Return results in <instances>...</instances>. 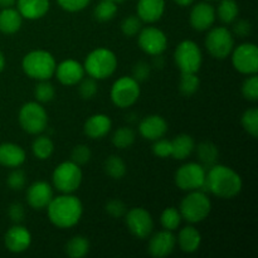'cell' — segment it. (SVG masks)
Wrapping results in <instances>:
<instances>
[{"label": "cell", "instance_id": "obj_1", "mask_svg": "<svg viewBox=\"0 0 258 258\" xmlns=\"http://www.w3.org/2000/svg\"><path fill=\"white\" fill-rule=\"evenodd\" d=\"M242 186L243 183L238 173L228 166L216 164L208 169L206 181L199 190L209 191L222 199H232L241 193Z\"/></svg>", "mask_w": 258, "mask_h": 258}, {"label": "cell", "instance_id": "obj_2", "mask_svg": "<svg viewBox=\"0 0 258 258\" xmlns=\"http://www.w3.org/2000/svg\"><path fill=\"white\" fill-rule=\"evenodd\" d=\"M48 218L57 228H71L80 222L83 213L82 202L72 194H63L50 201L47 207Z\"/></svg>", "mask_w": 258, "mask_h": 258}, {"label": "cell", "instance_id": "obj_3", "mask_svg": "<svg viewBox=\"0 0 258 258\" xmlns=\"http://www.w3.org/2000/svg\"><path fill=\"white\" fill-rule=\"evenodd\" d=\"M55 63L54 57L47 50H32L24 55L22 60V68L28 77L38 81H47L54 76Z\"/></svg>", "mask_w": 258, "mask_h": 258}, {"label": "cell", "instance_id": "obj_4", "mask_svg": "<svg viewBox=\"0 0 258 258\" xmlns=\"http://www.w3.org/2000/svg\"><path fill=\"white\" fill-rule=\"evenodd\" d=\"M83 68L85 72L96 81L106 80L111 77L117 68V58L112 50L97 48L86 57Z\"/></svg>", "mask_w": 258, "mask_h": 258}, {"label": "cell", "instance_id": "obj_5", "mask_svg": "<svg viewBox=\"0 0 258 258\" xmlns=\"http://www.w3.org/2000/svg\"><path fill=\"white\" fill-rule=\"evenodd\" d=\"M211 211V199L201 190H193L184 197L179 208L181 219H185L189 223H201L208 218Z\"/></svg>", "mask_w": 258, "mask_h": 258}, {"label": "cell", "instance_id": "obj_6", "mask_svg": "<svg viewBox=\"0 0 258 258\" xmlns=\"http://www.w3.org/2000/svg\"><path fill=\"white\" fill-rule=\"evenodd\" d=\"M82 170L80 165L73 161H64L59 164L53 171V185L63 194H72L80 188L82 183Z\"/></svg>", "mask_w": 258, "mask_h": 258}, {"label": "cell", "instance_id": "obj_7", "mask_svg": "<svg viewBox=\"0 0 258 258\" xmlns=\"http://www.w3.org/2000/svg\"><path fill=\"white\" fill-rule=\"evenodd\" d=\"M174 60L181 73H198L203 62V55L196 42L183 40L174 50Z\"/></svg>", "mask_w": 258, "mask_h": 258}, {"label": "cell", "instance_id": "obj_8", "mask_svg": "<svg viewBox=\"0 0 258 258\" xmlns=\"http://www.w3.org/2000/svg\"><path fill=\"white\" fill-rule=\"evenodd\" d=\"M19 123L25 133L38 135L48 126L47 111L39 102L24 103L19 111Z\"/></svg>", "mask_w": 258, "mask_h": 258}, {"label": "cell", "instance_id": "obj_9", "mask_svg": "<svg viewBox=\"0 0 258 258\" xmlns=\"http://www.w3.org/2000/svg\"><path fill=\"white\" fill-rule=\"evenodd\" d=\"M206 48L212 57L226 59L234 48L233 34L226 27L212 28L207 34Z\"/></svg>", "mask_w": 258, "mask_h": 258}, {"label": "cell", "instance_id": "obj_10", "mask_svg": "<svg viewBox=\"0 0 258 258\" xmlns=\"http://www.w3.org/2000/svg\"><path fill=\"white\" fill-rule=\"evenodd\" d=\"M139 97H140V85L135 78L123 76L113 82L111 88V100L117 107H130L139 100Z\"/></svg>", "mask_w": 258, "mask_h": 258}, {"label": "cell", "instance_id": "obj_11", "mask_svg": "<svg viewBox=\"0 0 258 258\" xmlns=\"http://www.w3.org/2000/svg\"><path fill=\"white\" fill-rule=\"evenodd\" d=\"M232 64L242 75H257L258 48L254 43H243L232 50Z\"/></svg>", "mask_w": 258, "mask_h": 258}, {"label": "cell", "instance_id": "obj_12", "mask_svg": "<svg viewBox=\"0 0 258 258\" xmlns=\"http://www.w3.org/2000/svg\"><path fill=\"white\" fill-rule=\"evenodd\" d=\"M207 170L198 163L181 165L175 173V184L185 191L199 190L206 181Z\"/></svg>", "mask_w": 258, "mask_h": 258}, {"label": "cell", "instance_id": "obj_13", "mask_svg": "<svg viewBox=\"0 0 258 258\" xmlns=\"http://www.w3.org/2000/svg\"><path fill=\"white\" fill-rule=\"evenodd\" d=\"M138 42L139 47L149 55L163 54L168 47V38L165 33L156 27L141 28Z\"/></svg>", "mask_w": 258, "mask_h": 258}, {"label": "cell", "instance_id": "obj_14", "mask_svg": "<svg viewBox=\"0 0 258 258\" xmlns=\"http://www.w3.org/2000/svg\"><path fill=\"white\" fill-rule=\"evenodd\" d=\"M125 221L128 231L139 239L148 238L154 229L153 217L144 208H133L126 212Z\"/></svg>", "mask_w": 258, "mask_h": 258}, {"label": "cell", "instance_id": "obj_15", "mask_svg": "<svg viewBox=\"0 0 258 258\" xmlns=\"http://www.w3.org/2000/svg\"><path fill=\"white\" fill-rule=\"evenodd\" d=\"M4 243L8 251L13 253H22L30 247L32 234L25 227L17 224L8 229L4 237Z\"/></svg>", "mask_w": 258, "mask_h": 258}, {"label": "cell", "instance_id": "obj_16", "mask_svg": "<svg viewBox=\"0 0 258 258\" xmlns=\"http://www.w3.org/2000/svg\"><path fill=\"white\" fill-rule=\"evenodd\" d=\"M176 246V237L171 231L158 232L149 241V253L155 258H164L171 253Z\"/></svg>", "mask_w": 258, "mask_h": 258}, {"label": "cell", "instance_id": "obj_17", "mask_svg": "<svg viewBox=\"0 0 258 258\" xmlns=\"http://www.w3.org/2000/svg\"><path fill=\"white\" fill-rule=\"evenodd\" d=\"M216 17L217 13L213 5L206 2L198 3L190 12V25L198 32H204L211 29Z\"/></svg>", "mask_w": 258, "mask_h": 258}, {"label": "cell", "instance_id": "obj_18", "mask_svg": "<svg viewBox=\"0 0 258 258\" xmlns=\"http://www.w3.org/2000/svg\"><path fill=\"white\" fill-rule=\"evenodd\" d=\"M85 68L75 59H66L55 67L54 75L64 86H75L85 77Z\"/></svg>", "mask_w": 258, "mask_h": 258}, {"label": "cell", "instance_id": "obj_19", "mask_svg": "<svg viewBox=\"0 0 258 258\" xmlns=\"http://www.w3.org/2000/svg\"><path fill=\"white\" fill-rule=\"evenodd\" d=\"M53 199V189L47 181H35L28 188L27 202L33 209L42 211L47 208Z\"/></svg>", "mask_w": 258, "mask_h": 258}, {"label": "cell", "instance_id": "obj_20", "mask_svg": "<svg viewBox=\"0 0 258 258\" xmlns=\"http://www.w3.org/2000/svg\"><path fill=\"white\" fill-rule=\"evenodd\" d=\"M166 131H168V123L165 118L159 115L146 116L139 123V133L146 140L155 141L164 138Z\"/></svg>", "mask_w": 258, "mask_h": 258}, {"label": "cell", "instance_id": "obj_21", "mask_svg": "<svg viewBox=\"0 0 258 258\" xmlns=\"http://www.w3.org/2000/svg\"><path fill=\"white\" fill-rule=\"evenodd\" d=\"M112 127V121L107 115L103 113H96L87 118L85 122L83 130L85 134L91 139H102L107 135Z\"/></svg>", "mask_w": 258, "mask_h": 258}, {"label": "cell", "instance_id": "obj_22", "mask_svg": "<svg viewBox=\"0 0 258 258\" xmlns=\"http://www.w3.org/2000/svg\"><path fill=\"white\" fill-rule=\"evenodd\" d=\"M136 10L141 22L155 23L165 12V0H139Z\"/></svg>", "mask_w": 258, "mask_h": 258}, {"label": "cell", "instance_id": "obj_23", "mask_svg": "<svg viewBox=\"0 0 258 258\" xmlns=\"http://www.w3.org/2000/svg\"><path fill=\"white\" fill-rule=\"evenodd\" d=\"M27 159L24 149L17 144H0V165L7 168H19Z\"/></svg>", "mask_w": 258, "mask_h": 258}, {"label": "cell", "instance_id": "obj_24", "mask_svg": "<svg viewBox=\"0 0 258 258\" xmlns=\"http://www.w3.org/2000/svg\"><path fill=\"white\" fill-rule=\"evenodd\" d=\"M18 12L28 20H37L49 10V0H17Z\"/></svg>", "mask_w": 258, "mask_h": 258}, {"label": "cell", "instance_id": "obj_25", "mask_svg": "<svg viewBox=\"0 0 258 258\" xmlns=\"http://www.w3.org/2000/svg\"><path fill=\"white\" fill-rule=\"evenodd\" d=\"M176 242L179 243V247L185 253H193L198 251L202 243V236L198 229L193 226H186L179 232V236Z\"/></svg>", "mask_w": 258, "mask_h": 258}, {"label": "cell", "instance_id": "obj_26", "mask_svg": "<svg viewBox=\"0 0 258 258\" xmlns=\"http://www.w3.org/2000/svg\"><path fill=\"white\" fill-rule=\"evenodd\" d=\"M23 24V17L18 9L5 8L0 12V32L4 34H14Z\"/></svg>", "mask_w": 258, "mask_h": 258}, {"label": "cell", "instance_id": "obj_27", "mask_svg": "<svg viewBox=\"0 0 258 258\" xmlns=\"http://www.w3.org/2000/svg\"><path fill=\"white\" fill-rule=\"evenodd\" d=\"M196 148L193 138L188 134H180L171 141V156L176 160H184Z\"/></svg>", "mask_w": 258, "mask_h": 258}, {"label": "cell", "instance_id": "obj_28", "mask_svg": "<svg viewBox=\"0 0 258 258\" xmlns=\"http://www.w3.org/2000/svg\"><path fill=\"white\" fill-rule=\"evenodd\" d=\"M197 155L201 161V165L207 170L217 164L219 151L216 144L211 143V141H203L197 148Z\"/></svg>", "mask_w": 258, "mask_h": 258}, {"label": "cell", "instance_id": "obj_29", "mask_svg": "<svg viewBox=\"0 0 258 258\" xmlns=\"http://www.w3.org/2000/svg\"><path fill=\"white\" fill-rule=\"evenodd\" d=\"M90 251V242L83 236H75L66 244V253L71 258H82Z\"/></svg>", "mask_w": 258, "mask_h": 258}, {"label": "cell", "instance_id": "obj_30", "mask_svg": "<svg viewBox=\"0 0 258 258\" xmlns=\"http://www.w3.org/2000/svg\"><path fill=\"white\" fill-rule=\"evenodd\" d=\"M33 154L39 160H47L52 156L53 151H54V144L50 140L49 136L40 135L33 141L32 145Z\"/></svg>", "mask_w": 258, "mask_h": 258}, {"label": "cell", "instance_id": "obj_31", "mask_svg": "<svg viewBox=\"0 0 258 258\" xmlns=\"http://www.w3.org/2000/svg\"><path fill=\"white\" fill-rule=\"evenodd\" d=\"M103 169H105V173L107 174L110 178L116 179H122L123 176L126 175V164L120 156L117 155H111L108 156L105 160V165H103Z\"/></svg>", "mask_w": 258, "mask_h": 258}, {"label": "cell", "instance_id": "obj_32", "mask_svg": "<svg viewBox=\"0 0 258 258\" xmlns=\"http://www.w3.org/2000/svg\"><path fill=\"white\" fill-rule=\"evenodd\" d=\"M238 4L236 0H219L218 9H217V14H218L219 19L226 24H231L238 17Z\"/></svg>", "mask_w": 258, "mask_h": 258}, {"label": "cell", "instance_id": "obj_33", "mask_svg": "<svg viewBox=\"0 0 258 258\" xmlns=\"http://www.w3.org/2000/svg\"><path fill=\"white\" fill-rule=\"evenodd\" d=\"M135 131L131 127L123 126L117 128L112 136V144L117 149H127L135 143Z\"/></svg>", "mask_w": 258, "mask_h": 258}, {"label": "cell", "instance_id": "obj_34", "mask_svg": "<svg viewBox=\"0 0 258 258\" xmlns=\"http://www.w3.org/2000/svg\"><path fill=\"white\" fill-rule=\"evenodd\" d=\"M116 13H117V4L108 0H101V3H98L93 10V15L100 22H108L113 19Z\"/></svg>", "mask_w": 258, "mask_h": 258}, {"label": "cell", "instance_id": "obj_35", "mask_svg": "<svg viewBox=\"0 0 258 258\" xmlns=\"http://www.w3.org/2000/svg\"><path fill=\"white\" fill-rule=\"evenodd\" d=\"M201 81L197 73H181L179 81V90L184 96H191L199 90Z\"/></svg>", "mask_w": 258, "mask_h": 258}, {"label": "cell", "instance_id": "obj_36", "mask_svg": "<svg viewBox=\"0 0 258 258\" xmlns=\"http://www.w3.org/2000/svg\"><path fill=\"white\" fill-rule=\"evenodd\" d=\"M160 222L164 229H166V231H171V232L175 231V229H178V227L180 226V222H181L180 212H179L176 208H174V207L166 208L165 211L161 213Z\"/></svg>", "mask_w": 258, "mask_h": 258}, {"label": "cell", "instance_id": "obj_37", "mask_svg": "<svg viewBox=\"0 0 258 258\" xmlns=\"http://www.w3.org/2000/svg\"><path fill=\"white\" fill-rule=\"evenodd\" d=\"M241 122L246 133H248L252 138L258 136V110L256 107L248 108L242 115Z\"/></svg>", "mask_w": 258, "mask_h": 258}, {"label": "cell", "instance_id": "obj_38", "mask_svg": "<svg viewBox=\"0 0 258 258\" xmlns=\"http://www.w3.org/2000/svg\"><path fill=\"white\" fill-rule=\"evenodd\" d=\"M55 91L49 80L39 81L34 88V97L39 103H47L54 98Z\"/></svg>", "mask_w": 258, "mask_h": 258}, {"label": "cell", "instance_id": "obj_39", "mask_svg": "<svg viewBox=\"0 0 258 258\" xmlns=\"http://www.w3.org/2000/svg\"><path fill=\"white\" fill-rule=\"evenodd\" d=\"M143 28V22L138 15H130L121 23V30L126 37H135Z\"/></svg>", "mask_w": 258, "mask_h": 258}, {"label": "cell", "instance_id": "obj_40", "mask_svg": "<svg viewBox=\"0 0 258 258\" xmlns=\"http://www.w3.org/2000/svg\"><path fill=\"white\" fill-rule=\"evenodd\" d=\"M242 95L246 100L256 102L258 100V77L257 75H251L246 78L242 85Z\"/></svg>", "mask_w": 258, "mask_h": 258}, {"label": "cell", "instance_id": "obj_41", "mask_svg": "<svg viewBox=\"0 0 258 258\" xmlns=\"http://www.w3.org/2000/svg\"><path fill=\"white\" fill-rule=\"evenodd\" d=\"M98 91L97 82H96L95 78H85L80 81V87H78V92H80V96L83 98V100H91L96 96Z\"/></svg>", "mask_w": 258, "mask_h": 258}, {"label": "cell", "instance_id": "obj_42", "mask_svg": "<svg viewBox=\"0 0 258 258\" xmlns=\"http://www.w3.org/2000/svg\"><path fill=\"white\" fill-rule=\"evenodd\" d=\"M91 156H92V153H91L90 148L87 145L81 144V145L73 148L72 153H71V161H73L77 165H85L91 160Z\"/></svg>", "mask_w": 258, "mask_h": 258}, {"label": "cell", "instance_id": "obj_43", "mask_svg": "<svg viewBox=\"0 0 258 258\" xmlns=\"http://www.w3.org/2000/svg\"><path fill=\"white\" fill-rule=\"evenodd\" d=\"M27 183V176L25 173L20 169H15L8 176V185L12 190H22Z\"/></svg>", "mask_w": 258, "mask_h": 258}, {"label": "cell", "instance_id": "obj_44", "mask_svg": "<svg viewBox=\"0 0 258 258\" xmlns=\"http://www.w3.org/2000/svg\"><path fill=\"white\" fill-rule=\"evenodd\" d=\"M106 212H107L108 216H111L112 218H121V217H125L126 209L125 203L120 199H112V201L108 202L105 207Z\"/></svg>", "mask_w": 258, "mask_h": 258}, {"label": "cell", "instance_id": "obj_45", "mask_svg": "<svg viewBox=\"0 0 258 258\" xmlns=\"http://www.w3.org/2000/svg\"><path fill=\"white\" fill-rule=\"evenodd\" d=\"M153 153L158 158H168L171 156V141L166 139H158L153 145Z\"/></svg>", "mask_w": 258, "mask_h": 258}, {"label": "cell", "instance_id": "obj_46", "mask_svg": "<svg viewBox=\"0 0 258 258\" xmlns=\"http://www.w3.org/2000/svg\"><path fill=\"white\" fill-rule=\"evenodd\" d=\"M57 2L59 7L66 12L76 13L85 9L90 4L91 0H57Z\"/></svg>", "mask_w": 258, "mask_h": 258}, {"label": "cell", "instance_id": "obj_47", "mask_svg": "<svg viewBox=\"0 0 258 258\" xmlns=\"http://www.w3.org/2000/svg\"><path fill=\"white\" fill-rule=\"evenodd\" d=\"M151 67L148 62H144V60H140V62L136 63L133 68V78H135L138 82H144L149 78L150 76Z\"/></svg>", "mask_w": 258, "mask_h": 258}, {"label": "cell", "instance_id": "obj_48", "mask_svg": "<svg viewBox=\"0 0 258 258\" xmlns=\"http://www.w3.org/2000/svg\"><path fill=\"white\" fill-rule=\"evenodd\" d=\"M252 30V25L248 20H238V22L234 23L233 25V32L234 34L238 35L239 38H244L247 35L251 34Z\"/></svg>", "mask_w": 258, "mask_h": 258}, {"label": "cell", "instance_id": "obj_49", "mask_svg": "<svg viewBox=\"0 0 258 258\" xmlns=\"http://www.w3.org/2000/svg\"><path fill=\"white\" fill-rule=\"evenodd\" d=\"M8 214H9L10 219L15 223H19L24 219L25 216V211H24V207L22 206L20 203H13L12 206L9 207V211H8Z\"/></svg>", "mask_w": 258, "mask_h": 258}, {"label": "cell", "instance_id": "obj_50", "mask_svg": "<svg viewBox=\"0 0 258 258\" xmlns=\"http://www.w3.org/2000/svg\"><path fill=\"white\" fill-rule=\"evenodd\" d=\"M17 3V0H0V8L5 9V8H13Z\"/></svg>", "mask_w": 258, "mask_h": 258}, {"label": "cell", "instance_id": "obj_51", "mask_svg": "<svg viewBox=\"0 0 258 258\" xmlns=\"http://www.w3.org/2000/svg\"><path fill=\"white\" fill-rule=\"evenodd\" d=\"M174 2L180 7H189L190 4H193L194 0H174Z\"/></svg>", "mask_w": 258, "mask_h": 258}, {"label": "cell", "instance_id": "obj_52", "mask_svg": "<svg viewBox=\"0 0 258 258\" xmlns=\"http://www.w3.org/2000/svg\"><path fill=\"white\" fill-rule=\"evenodd\" d=\"M5 68V57L4 54H3V52L0 50V72H3Z\"/></svg>", "mask_w": 258, "mask_h": 258}, {"label": "cell", "instance_id": "obj_53", "mask_svg": "<svg viewBox=\"0 0 258 258\" xmlns=\"http://www.w3.org/2000/svg\"><path fill=\"white\" fill-rule=\"evenodd\" d=\"M108 2H113V3H116V4H118V3H122L123 0H108Z\"/></svg>", "mask_w": 258, "mask_h": 258}, {"label": "cell", "instance_id": "obj_54", "mask_svg": "<svg viewBox=\"0 0 258 258\" xmlns=\"http://www.w3.org/2000/svg\"><path fill=\"white\" fill-rule=\"evenodd\" d=\"M208 2H219V0H208Z\"/></svg>", "mask_w": 258, "mask_h": 258}]
</instances>
